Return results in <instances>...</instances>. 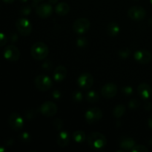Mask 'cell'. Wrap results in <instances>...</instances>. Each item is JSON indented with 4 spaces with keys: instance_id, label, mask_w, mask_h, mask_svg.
Returning a JSON list of instances; mask_svg holds the SVG:
<instances>
[{
    "instance_id": "d6986e66",
    "label": "cell",
    "mask_w": 152,
    "mask_h": 152,
    "mask_svg": "<svg viewBox=\"0 0 152 152\" xmlns=\"http://www.w3.org/2000/svg\"><path fill=\"white\" fill-rule=\"evenodd\" d=\"M56 13L59 16H66L70 11V7L67 3L60 2L56 6Z\"/></svg>"
},
{
    "instance_id": "8d00e7d4",
    "label": "cell",
    "mask_w": 152,
    "mask_h": 152,
    "mask_svg": "<svg viewBox=\"0 0 152 152\" xmlns=\"http://www.w3.org/2000/svg\"><path fill=\"white\" fill-rule=\"evenodd\" d=\"M5 151V149H4V148H3V147H0V152H3V151Z\"/></svg>"
},
{
    "instance_id": "f546056e",
    "label": "cell",
    "mask_w": 152,
    "mask_h": 152,
    "mask_svg": "<svg viewBox=\"0 0 152 152\" xmlns=\"http://www.w3.org/2000/svg\"><path fill=\"white\" fill-rule=\"evenodd\" d=\"M7 38L6 37V35L3 33L0 32V47L1 46L4 45L7 43Z\"/></svg>"
},
{
    "instance_id": "8fae6325",
    "label": "cell",
    "mask_w": 152,
    "mask_h": 152,
    "mask_svg": "<svg viewBox=\"0 0 152 152\" xmlns=\"http://www.w3.org/2000/svg\"><path fill=\"white\" fill-rule=\"evenodd\" d=\"M77 84L80 88L83 89H88L93 86L94 77L88 73L82 74L77 80Z\"/></svg>"
},
{
    "instance_id": "4fadbf2b",
    "label": "cell",
    "mask_w": 152,
    "mask_h": 152,
    "mask_svg": "<svg viewBox=\"0 0 152 152\" xmlns=\"http://www.w3.org/2000/svg\"><path fill=\"white\" fill-rule=\"evenodd\" d=\"M134 59L140 64H147L151 62L152 55L148 50H140L134 53Z\"/></svg>"
},
{
    "instance_id": "603a6c76",
    "label": "cell",
    "mask_w": 152,
    "mask_h": 152,
    "mask_svg": "<svg viewBox=\"0 0 152 152\" xmlns=\"http://www.w3.org/2000/svg\"><path fill=\"white\" fill-rule=\"evenodd\" d=\"M86 99L90 102H96L99 100V94L95 91H90L86 94Z\"/></svg>"
},
{
    "instance_id": "e0dca14e",
    "label": "cell",
    "mask_w": 152,
    "mask_h": 152,
    "mask_svg": "<svg viewBox=\"0 0 152 152\" xmlns=\"http://www.w3.org/2000/svg\"><path fill=\"white\" fill-rule=\"evenodd\" d=\"M70 142L69 134L66 132H61L57 137V143L60 147H65Z\"/></svg>"
},
{
    "instance_id": "ac0fdd59",
    "label": "cell",
    "mask_w": 152,
    "mask_h": 152,
    "mask_svg": "<svg viewBox=\"0 0 152 152\" xmlns=\"http://www.w3.org/2000/svg\"><path fill=\"white\" fill-rule=\"evenodd\" d=\"M120 148H123V150H132L135 145V141L132 138L130 137H123L120 140Z\"/></svg>"
},
{
    "instance_id": "8992f818",
    "label": "cell",
    "mask_w": 152,
    "mask_h": 152,
    "mask_svg": "<svg viewBox=\"0 0 152 152\" xmlns=\"http://www.w3.org/2000/svg\"><path fill=\"white\" fill-rule=\"evenodd\" d=\"M102 111H101L100 108H96V107L90 108L86 113V120L89 124L97 123L102 119Z\"/></svg>"
},
{
    "instance_id": "cb8c5ba5",
    "label": "cell",
    "mask_w": 152,
    "mask_h": 152,
    "mask_svg": "<svg viewBox=\"0 0 152 152\" xmlns=\"http://www.w3.org/2000/svg\"><path fill=\"white\" fill-rule=\"evenodd\" d=\"M131 151L132 152H147L148 151V149L145 146V145H135L133 148H132Z\"/></svg>"
},
{
    "instance_id": "d6a6232c",
    "label": "cell",
    "mask_w": 152,
    "mask_h": 152,
    "mask_svg": "<svg viewBox=\"0 0 152 152\" xmlns=\"http://www.w3.org/2000/svg\"><path fill=\"white\" fill-rule=\"evenodd\" d=\"M61 96V93L59 91H55L53 93V96L55 98V99H59Z\"/></svg>"
},
{
    "instance_id": "7a4b0ae2",
    "label": "cell",
    "mask_w": 152,
    "mask_h": 152,
    "mask_svg": "<svg viewBox=\"0 0 152 152\" xmlns=\"http://www.w3.org/2000/svg\"><path fill=\"white\" fill-rule=\"evenodd\" d=\"M48 53L49 49L47 45L41 42H38L33 45L31 49V53L33 58L37 60H42L45 59Z\"/></svg>"
},
{
    "instance_id": "30bf717a",
    "label": "cell",
    "mask_w": 152,
    "mask_h": 152,
    "mask_svg": "<svg viewBox=\"0 0 152 152\" xmlns=\"http://www.w3.org/2000/svg\"><path fill=\"white\" fill-rule=\"evenodd\" d=\"M10 128L14 131H19L24 126V120L17 113H13L10 115L8 120Z\"/></svg>"
},
{
    "instance_id": "1f68e13d",
    "label": "cell",
    "mask_w": 152,
    "mask_h": 152,
    "mask_svg": "<svg viewBox=\"0 0 152 152\" xmlns=\"http://www.w3.org/2000/svg\"><path fill=\"white\" fill-rule=\"evenodd\" d=\"M129 108L134 109V108H136L139 106L140 102H138L137 99H132V100H131L130 102H129Z\"/></svg>"
},
{
    "instance_id": "7c38bea8",
    "label": "cell",
    "mask_w": 152,
    "mask_h": 152,
    "mask_svg": "<svg viewBox=\"0 0 152 152\" xmlns=\"http://www.w3.org/2000/svg\"><path fill=\"white\" fill-rule=\"evenodd\" d=\"M101 94L102 96L107 99H111L116 96L117 94V87L114 83H108L102 86L101 89Z\"/></svg>"
},
{
    "instance_id": "5b68a950",
    "label": "cell",
    "mask_w": 152,
    "mask_h": 152,
    "mask_svg": "<svg viewBox=\"0 0 152 152\" xmlns=\"http://www.w3.org/2000/svg\"><path fill=\"white\" fill-rule=\"evenodd\" d=\"M91 26L90 22L86 18H80L73 24V30L78 34H83L87 32Z\"/></svg>"
},
{
    "instance_id": "7402d4cb",
    "label": "cell",
    "mask_w": 152,
    "mask_h": 152,
    "mask_svg": "<svg viewBox=\"0 0 152 152\" xmlns=\"http://www.w3.org/2000/svg\"><path fill=\"white\" fill-rule=\"evenodd\" d=\"M86 133L83 132V131H77V132H75L73 134V139H74V140L75 142H79V143L83 142L86 140Z\"/></svg>"
},
{
    "instance_id": "6da1fadb",
    "label": "cell",
    "mask_w": 152,
    "mask_h": 152,
    "mask_svg": "<svg viewBox=\"0 0 152 152\" xmlns=\"http://www.w3.org/2000/svg\"><path fill=\"white\" fill-rule=\"evenodd\" d=\"M88 143L91 148L94 150L102 149L106 145V137L99 132L91 133L88 137Z\"/></svg>"
},
{
    "instance_id": "f35d334b",
    "label": "cell",
    "mask_w": 152,
    "mask_h": 152,
    "mask_svg": "<svg viewBox=\"0 0 152 152\" xmlns=\"http://www.w3.org/2000/svg\"><path fill=\"white\" fill-rule=\"evenodd\" d=\"M149 24H150V25L152 27V18H151V19H149Z\"/></svg>"
},
{
    "instance_id": "ba28073f",
    "label": "cell",
    "mask_w": 152,
    "mask_h": 152,
    "mask_svg": "<svg viewBox=\"0 0 152 152\" xmlns=\"http://www.w3.org/2000/svg\"><path fill=\"white\" fill-rule=\"evenodd\" d=\"M58 107L54 102L48 101L44 102L40 107V111L43 116L47 117H50L54 116L57 113Z\"/></svg>"
},
{
    "instance_id": "4316f807",
    "label": "cell",
    "mask_w": 152,
    "mask_h": 152,
    "mask_svg": "<svg viewBox=\"0 0 152 152\" xmlns=\"http://www.w3.org/2000/svg\"><path fill=\"white\" fill-rule=\"evenodd\" d=\"M87 39L85 37H80L77 40V45L78 47L83 48L87 45Z\"/></svg>"
},
{
    "instance_id": "5bb4252c",
    "label": "cell",
    "mask_w": 152,
    "mask_h": 152,
    "mask_svg": "<svg viewBox=\"0 0 152 152\" xmlns=\"http://www.w3.org/2000/svg\"><path fill=\"white\" fill-rule=\"evenodd\" d=\"M36 13L41 18L49 17L53 13V7L50 4H42L37 7Z\"/></svg>"
},
{
    "instance_id": "484cf974",
    "label": "cell",
    "mask_w": 152,
    "mask_h": 152,
    "mask_svg": "<svg viewBox=\"0 0 152 152\" xmlns=\"http://www.w3.org/2000/svg\"><path fill=\"white\" fill-rule=\"evenodd\" d=\"M83 94L80 91H74L72 94V98L76 102H80L83 99Z\"/></svg>"
},
{
    "instance_id": "277c9868",
    "label": "cell",
    "mask_w": 152,
    "mask_h": 152,
    "mask_svg": "<svg viewBox=\"0 0 152 152\" xmlns=\"http://www.w3.org/2000/svg\"><path fill=\"white\" fill-rule=\"evenodd\" d=\"M16 27L18 32L22 36H29L32 31V25L28 19L25 18L19 19L16 22Z\"/></svg>"
},
{
    "instance_id": "d590c367",
    "label": "cell",
    "mask_w": 152,
    "mask_h": 152,
    "mask_svg": "<svg viewBox=\"0 0 152 152\" xmlns=\"http://www.w3.org/2000/svg\"><path fill=\"white\" fill-rule=\"evenodd\" d=\"M58 0H49V2L50 3V4H56V2H57Z\"/></svg>"
},
{
    "instance_id": "d4e9b609",
    "label": "cell",
    "mask_w": 152,
    "mask_h": 152,
    "mask_svg": "<svg viewBox=\"0 0 152 152\" xmlns=\"http://www.w3.org/2000/svg\"><path fill=\"white\" fill-rule=\"evenodd\" d=\"M130 53L131 51L129 48H123L119 51V56L123 59H126V58L129 57Z\"/></svg>"
},
{
    "instance_id": "52a82bcc",
    "label": "cell",
    "mask_w": 152,
    "mask_h": 152,
    "mask_svg": "<svg viewBox=\"0 0 152 152\" xmlns=\"http://www.w3.org/2000/svg\"><path fill=\"white\" fill-rule=\"evenodd\" d=\"M128 16L133 20L140 21L145 17L146 11L140 6H133L128 10Z\"/></svg>"
},
{
    "instance_id": "3957f363",
    "label": "cell",
    "mask_w": 152,
    "mask_h": 152,
    "mask_svg": "<svg viewBox=\"0 0 152 152\" xmlns=\"http://www.w3.org/2000/svg\"><path fill=\"white\" fill-rule=\"evenodd\" d=\"M34 83H35L36 87L42 91H45L49 90V89L51 88L52 86H53L51 79L48 76L44 75V74L37 76L34 80Z\"/></svg>"
},
{
    "instance_id": "74e56055",
    "label": "cell",
    "mask_w": 152,
    "mask_h": 152,
    "mask_svg": "<svg viewBox=\"0 0 152 152\" xmlns=\"http://www.w3.org/2000/svg\"><path fill=\"white\" fill-rule=\"evenodd\" d=\"M33 1H34V2L37 3V2H39V1H42V0H33Z\"/></svg>"
},
{
    "instance_id": "ffe728a7",
    "label": "cell",
    "mask_w": 152,
    "mask_h": 152,
    "mask_svg": "<svg viewBox=\"0 0 152 152\" xmlns=\"http://www.w3.org/2000/svg\"><path fill=\"white\" fill-rule=\"evenodd\" d=\"M107 33L111 37H115L120 33V26L116 22H111L107 27Z\"/></svg>"
},
{
    "instance_id": "9c48e42d",
    "label": "cell",
    "mask_w": 152,
    "mask_h": 152,
    "mask_svg": "<svg viewBox=\"0 0 152 152\" xmlns=\"http://www.w3.org/2000/svg\"><path fill=\"white\" fill-rule=\"evenodd\" d=\"M20 51L15 45L7 46L4 50V57L10 62H16L19 59Z\"/></svg>"
},
{
    "instance_id": "9a60e30c",
    "label": "cell",
    "mask_w": 152,
    "mask_h": 152,
    "mask_svg": "<svg viewBox=\"0 0 152 152\" xmlns=\"http://www.w3.org/2000/svg\"><path fill=\"white\" fill-rule=\"evenodd\" d=\"M137 92L142 99H148L152 95V88L147 83H142L137 87Z\"/></svg>"
},
{
    "instance_id": "4dcf8cb0",
    "label": "cell",
    "mask_w": 152,
    "mask_h": 152,
    "mask_svg": "<svg viewBox=\"0 0 152 152\" xmlns=\"http://www.w3.org/2000/svg\"><path fill=\"white\" fill-rule=\"evenodd\" d=\"M20 140L22 141H23V142H29L30 140H31V136H30V134L28 133L25 132V133L21 134Z\"/></svg>"
},
{
    "instance_id": "83f0119b",
    "label": "cell",
    "mask_w": 152,
    "mask_h": 152,
    "mask_svg": "<svg viewBox=\"0 0 152 152\" xmlns=\"http://www.w3.org/2000/svg\"><path fill=\"white\" fill-rule=\"evenodd\" d=\"M62 123H63V122H62V120H60V119H56V120L53 121V125L56 130H59V129L62 127V125H63Z\"/></svg>"
},
{
    "instance_id": "44dd1931",
    "label": "cell",
    "mask_w": 152,
    "mask_h": 152,
    "mask_svg": "<svg viewBox=\"0 0 152 152\" xmlns=\"http://www.w3.org/2000/svg\"><path fill=\"white\" fill-rule=\"evenodd\" d=\"M125 112H126V107L123 104H120L115 107L114 111H113V114L116 118H120L121 117H123Z\"/></svg>"
},
{
    "instance_id": "836d02e7",
    "label": "cell",
    "mask_w": 152,
    "mask_h": 152,
    "mask_svg": "<svg viewBox=\"0 0 152 152\" xmlns=\"http://www.w3.org/2000/svg\"><path fill=\"white\" fill-rule=\"evenodd\" d=\"M148 126H149V127L152 129V114L151 116H150L149 118H148Z\"/></svg>"
},
{
    "instance_id": "ab89813d",
    "label": "cell",
    "mask_w": 152,
    "mask_h": 152,
    "mask_svg": "<svg viewBox=\"0 0 152 152\" xmlns=\"http://www.w3.org/2000/svg\"><path fill=\"white\" fill-rule=\"evenodd\" d=\"M150 2H151V4H152V0H150Z\"/></svg>"
},
{
    "instance_id": "2e32d148",
    "label": "cell",
    "mask_w": 152,
    "mask_h": 152,
    "mask_svg": "<svg viewBox=\"0 0 152 152\" xmlns=\"http://www.w3.org/2000/svg\"><path fill=\"white\" fill-rule=\"evenodd\" d=\"M67 69L64 66H59L53 71V80L56 82H62L66 77Z\"/></svg>"
},
{
    "instance_id": "f1b7e54d",
    "label": "cell",
    "mask_w": 152,
    "mask_h": 152,
    "mask_svg": "<svg viewBox=\"0 0 152 152\" xmlns=\"http://www.w3.org/2000/svg\"><path fill=\"white\" fill-rule=\"evenodd\" d=\"M122 91L124 94L126 95H131L133 93V88H132L131 86H126V87H123L122 89Z\"/></svg>"
},
{
    "instance_id": "e575fe53",
    "label": "cell",
    "mask_w": 152,
    "mask_h": 152,
    "mask_svg": "<svg viewBox=\"0 0 152 152\" xmlns=\"http://www.w3.org/2000/svg\"><path fill=\"white\" fill-rule=\"evenodd\" d=\"M15 0H3V1H4L5 3H7V4H11Z\"/></svg>"
}]
</instances>
